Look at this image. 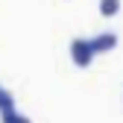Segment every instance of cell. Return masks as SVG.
<instances>
[{"mask_svg": "<svg viewBox=\"0 0 123 123\" xmlns=\"http://www.w3.org/2000/svg\"><path fill=\"white\" fill-rule=\"evenodd\" d=\"M70 56H73V62H76L79 68H88L91 59L97 56V50H94V44H91L88 38H73V44H70Z\"/></svg>", "mask_w": 123, "mask_h": 123, "instance_id": "cell-1", "label": "cell"}, {"mask_svg": "<svg viewBox=\"0 0 123 123\" xmlns=\"http://www.w3.org/2000/svg\"><path fill=\"white\" fill-rule=\"evenodd\" d=\"M91 44H94L97 53H109V50L117 47V35H114V32H103V35H97V38H91Z\"/></svg>", "mask_w": 123, "mask_h": 123, "instance_id": "cell-2", "label": "cell"}, {"mask_svg": "<svg viewBox=\"0 0 123 123\" xmlns=\"http://www.w3.org/2000/svg\"><path fill=\"white\" fill-rule=\"evenodd\" d=\"M120 9V0H100V15L103 18H114Z\"/></svg>", "mask_w": 123, "mask_h": 123, "instance_id": "cell-3", "label": "cell"}, {"mask_svg": "<svg viewBox=\"0 0 123 123\" xmlns=\"http://www.w3.org/2000/svg\"><path fill=\"white\" fill-rule=\"evenodd\" d=\"M0 111H3V114H9V111H15V103H12V97L6 94L3 88H0Z\"/></svg>", "mask_w": 123, "mask_h": 123, "instance_id": "cell-4", "label": "cell"}]
</instances>
